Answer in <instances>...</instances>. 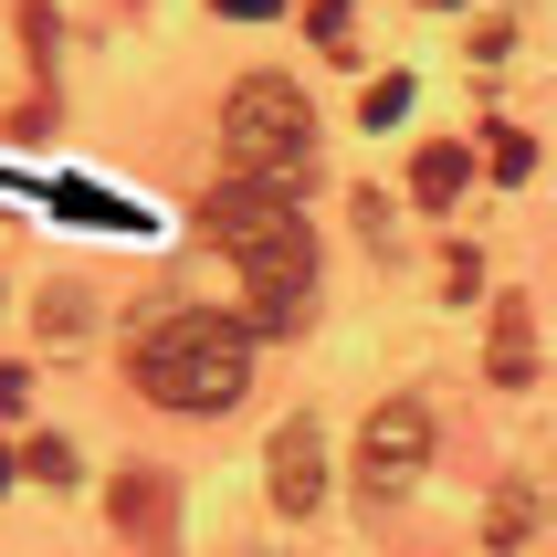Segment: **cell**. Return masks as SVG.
<instances>
[{"mask_svg":"<svg viewBox=\"0 0 557 557\" xmlns=\"http://www.w3.org/2000/svg\"><path fill=\"white\" fill-rule=\"evenodd\" d=\"M22 473H42V484H74V453H63V442H32Z\"/></svg>","mask_w":557,"mask_h":557,"instance_id":"11","label":"cell"},{"mask_svg":"<svg viewBox=\"0 0 557 557\" xmlns=\"http://www.w3.org/2000/svg\"><path fill=\"white\" fill-rule=\"evenodd\" d=\"M11 410H22V369H0V421H11Z\"/></svg>","mask_w":557,"mask_h":557,"instance_id":"14","label":"cell"},{"mask_svg":"<svg viewBox=\"0 0 557 557\" xmlns=\"http://www.w3.org/2000/svg\"><path fill=\"white\" fill-rule=\"evenodd\" d=\"M116 527L126 536H169V473H148V463L116 473Z\"/></svg>","mask_w":557,"mask_h":557,"instance_id":"7","label":"cell"},{"mask_svg":"<svg viewBox=\"0 0 557 557\" xmlns=\"http://www.w3.org/2000/svg\"><path fill=\"white\" fill-rule=\"evenodd\" d=\"M527 169H536V137L527 126H495V180H527Z\"/></svg>","mask_w":557,"mask_h":557,"instance_id":"9","label":"cell"},{"mask_svg":"<svg viewBox=\"0 0 557 557\" xmlns=\"http://www.w3.org/2000/svg\"><path fill=\"white\" fill-rule=\"evenodd\" d=\"M421 463H432V410H421V400H379V410H369V432H358V484L389 505Z\"/></svg>","mask_w":557,"mask_h":557,"instance_id":"4","label":"cell"},{"mask_svg":"<svg viewBox=\"0 0 557 557\" xmlns=\"http://www.w3.org/2000/svg\"><path fill=\"white\" fill-rule=\"evenodd\" d=\"M516 536H527V495L505 484V495H495V547H516Z\"/></svg>","mask_w":557,"mask_h":557,"instance_id":"12","label":"cell"},{"mask_svg":"<svg viewBox=\"0 0 557 557\" xmlns=\"http://www.w3.org/2000/svg\"><path fill=\"white\" fill-rule=\"evenodd\" d=\"M211 243L243 263V306L252 326H306L315 315V243H306V211L295 189H263V180H221L200 200Z\"/></svg>","mask_w":557,"mask_h":557,"instance_id":"1","label":"cell"},{"mask_svg":"<svg viewBox=\"0 0 557 557\" xmlns=\"http://www.w3.org/2000/svg\"><path fill=\"white\" fill-rule=\"evenodd\" d=\"M315 158V116L284 74H243L221 95V169L232 180H263V189H295Z\"/></svg>","mask_w":557,"mask_h":557,"instance_id":"3","label":"cell"},{"mask_svg":"<svg viewBox=\"0 0 557 557\" xmlns=\"http://www.w3.org/2000/svg\"><path fill=\"white\" fill-rule=\"evenodd\" d=\"M0 484H11V463H0Z\"/></svg>","mask_w":557,"mask_h":557,"instance_id":"15","label":"cell"},{"mask_svg":"<svg viewBox=\"0 0 557 557\" xmlns=\"http://www.w3.org/2000/svg\"><path fill=\"white\" fill-rule=\"evenodd\" d=\"M315 495H326V442H315V421H284L274 432V505L315 516Z\"/></svg>","mask_w":557,"mask_h":557,"instance_id":"5","label":"cell"},{"mask_svg":"<svg viewBox=\"0 0 557 557\" xmlns=\"http://www.w3.org/2000/svg\"><path fill=\"white\" fill-rule=\"evenodd\" d=\"M126 369H137V389L158 410H232L252 389V326L243 315H211V306H180L158 326H137Z\"/></svg>","mask_w":557,"mask_h":557,"instance_id":"2","label":"cell"},{"mask_svg":"<svg viewBox=\"0 0 557 557\" xmlns=\"http://www.w3.org/2000/svg\"><path fill=\"white\" fill-rule=\"evenodd\" d=\"M484 369H495V389H527V379H536V315H527V295L495 306V358H484Z\"/></svg>","mask_w":557,"mask_h":557,"instance_id":"6","label":"cell"},{"mask_svg":"<svg viewBox=\"0 0 557 557\" xmlns=\"http://www.w3.org/2000/svg\"><path fill=\"white\" fill-rule=\"evenodd\" d=\"M369 126H400L410 116V74H389V85H369V106H358Z\"/></svg>","mask_w":557,"mask_h":557,"instance_id":"10","label":"cell"},{"mask_svg":"<svg viewBox=\"0 0 557 557\" xmlns=\"http://www.w3.org/2000/svg\"><path fill=\"white\" fill-rule=\"evenodd\" d=\"M463 180H473V148H421V158H410V200H432V211H442Z\"/></svg>","mask_w":557,"mask_h":557,"instance_id":"8","label":"cell"},{"mask_svg":"<svg viewBox=\"0 0 557 557\" xmlns=\"http://www.w3.org/2000/svg\"><path fill=\"white\" fill-rule=\"evenodd\" d=\"M211 11H221V22H274L284 0H211Z\"/></svg>","mask_w":557,"mask_h":557,"instance_id":"13","label":"cell"}]
</instances>
